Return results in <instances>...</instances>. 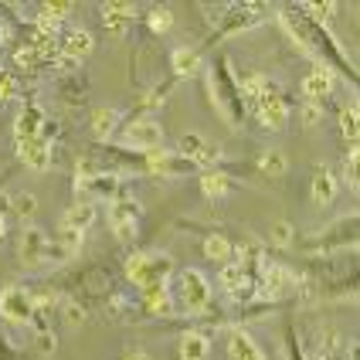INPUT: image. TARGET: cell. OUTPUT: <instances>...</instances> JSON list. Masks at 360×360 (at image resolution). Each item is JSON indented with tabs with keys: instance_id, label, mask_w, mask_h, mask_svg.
<instances>
[{
	"instance_id": "cell-3",
	"label": "cell",
	"mask_w": 360,
	"mask_h": 360,
	"mask_svg": "<svg viewBox=\"0 0 360 360\" xmlns=\"http://www.w3.org/2000/svg\"><path fill=\"white\" fill-rule=\"evenodd\" d=\"M177 296H180V306H184L187 313H204L207 302H211V285L204 279V272H198V269H184V272H180Z\"/></svg>"
},
{
	"instance_id": "cell-11",
	"label": "cell",
	"mask_w": 360,
	"mask_h": 360,
	"mask_svg": "<svg viewBox=\"0 0 360 360\" xmlns=\"http://www.w3.org/2000/svg\"><path fill=\"white\" fill-rule=\"evenodd\" d=\"M41 120H44V112H41V105H24L18 116V140H38L41 136Z\"/></svg>"
},
{
	"instance_id": "cell-5",
	"label": "cell",
	"mask_w": 360,
	"mask_h": 360,
	"mask_svg": "<svg viewBox=\"0 0 360 360\" xmlns=\"http://www.w3.org/2000/svg\"><path fill=\"white\" fill-rule=\"evenodd\" d=\"M31 313H34V300H31V292H24L18 285H11V289H4L0 292V316L11 323H27L31 320Z\"/></svg>"
},
{
	"instance_id": "cell-13",
	"label": "cell",
	"mask_w": 360,
	"mask_h": 360,
	"mask_svg": "<svg viewBox=\"0 0 360 360\" xmlns=\"http://www.w3.org/2000/svg\"><path fill=\"white\" fill-rule=\"evenodd\" d=\"M330 89H333V75L326 72V68H316V72H309L306 82H302V92H306V99L309 102H320L330 96Z\"/></svg>"
},
{
	"instance_id": "cell-28",
	"label": "cell",
	"mask_w": 360,
	"mask_h": 360,
	"mask_svg": "<svg viewBox=\"0 0 360 360\" xmlns=\"http://www.w3.org/2000/svg\"><path fill=\"white\" fill-rule=\"evenodd\" d=\"M272 241L285 248V245H292V224H285V221H276L272 224Z\"/></svg>"
},
{
	"instance_id": "cell-21",
	"label": "cell",
	"mask_w": 360,
	"mask_h": 360,
	"mask_svg": "<svg viewBox=\"0 0 360 360\" xmlns=\"http://www.w3.org/2000/svg\"><path fill=\"white\" fill-rule=\"evenodd\" d=\"M198 68H200L198 51H191V48H177V51H174V72H177V75H194Z\"/></svg>"
},
{
	"instance_id": "cell-17",
	"label": "cell",
	"mask_w": 360,
	"mask_h": 360,
	"mask_svg": "<svg viewBox=\"0 0 360 360\" xmlns=\"http://www.w3.org/2000/svg\"><path fill=\"white\" fill-rule=\"evenodd\" d=\"M211 340L204 333H184L180 337V360H207Z\"/></svg>"
},
{
	"instance_id": "cell-18",
	"label": "cell",
	"mask_w": 360,
	"mask_h": 360,
	"mask_svg": "<svg viewBox=\"0 0 360 360\" xmlns=\"http://www.w3.org/2000/svg\"><path fill=\"white\" fill-rule=\"evenodd\" d=\"M337 198V177L330 174V170H316V177H313V204H330V200Z\"/></svg>"
},
{
	"instance_id": "cell-27",
	"label": "cell",
	"mask_w": 360,
	"mask_h": 360,
	"mask_svg": "<svg viewBox=\"0 0 360 360\" xmlns=\"http://www.w3.org/2000/svg\"><path fill=\"white\" fill-rule=\"evenodd\" d=\"M170 24H174V14L167 11V7H157V11H150V27L163 34V31H170Z\"/></svg>"
},
{
	"instance_id": "cell-22",
	"label": "cell",
	"mask_w": 360,
	"mask_h": 360,
	"mask_svg": "<svg viewBox=\"0 0 360 360\" xmlns=\"http://www.w3.org/2000/svg\"><path fill=\"white\" fill-rule=\"evenodd\" d=\"M116 120H120L116 109H96V112H92V133H96V136H109V133L116 129Z\"/></svg>"
},
{
	"instance_id": "cell-10",
	"label": "cell",
	"mask_w": 360,
	"mask_h": 360,
	"mask_svg": "<svg viewBox=\"0 0 360 360\" xmlns=\"http://www.w3.org/2000/svg\"><path fill=\"white\" fill-rule=\"evenodd\" d=\"M143 302H146V309H150V313H157V316H170V313H174V302H170V289H167V282H153V285H146V289H143Z\"/></svg>"
},
{
	"instance_id": "cell-9",
	"label": "cell",
	"mask_w": 360,
	"mask_h": 360,
	"mask_svg": "<svg viewBox=\"0 0 360 360\" xmlns=\"http://www.w3.org/2000/svg\"><path fill=\"white\" fill-rule=\"evenodd\" d=\"M92 221H96V207H92L89 200H82V204H75V207H68V211H65V218H61V231L82 235Z\"/></svg>"
},
{
	"instance_id": "cell-1",
	"label": "cell",
	"mask_w": 360,
	"mask_h": 360,
	"mask_svg": "<svg viewBox=\"0 0 360 360\" xmlns=\"http://www.w3.org/2000/svg\"><path fill=\"white\" fill-rule=\"evenodd\" d=\"M245 92L255 99V109H259L262 126H269V129H282V126H285L289 109H285L282 96L269 85V82L265 79H245Z\"/></svg>"
},
{
	"instance_id": "cell-2",
	"label": "cell",
	"mask_w": 360,
	"mask_h": 360,
	"mask_svg": "<svg viewBox=\"0 0 360 360\" xmlns=\"http://www.w3.org/2000/svg\"><path fill=\"white\" fill-rule=\"evenodd\" d=\"M170 269H174V262L167 259V255H157V252H143V255H133V259L126 262V276L140 289L153 285V282H167Z\"/></svg>"
},
{
	"instance_id": "cell-4",
	"label": "cell",
	"mask_w": 360,
	"mask_h": 360,
	"mask_svg": "<svg viewBox=\"0 0 360 360\" xmlns=\"http://www.w3.org/2000/svg\"><path fill=\"white\" fill-rule=\"evenodd\" d=\"M65 255H72V252L65 245H51L44 238V231H38V228L24 231V238H20V259L24 262H55L65 259Z\"/></svg>"
},
{
	"instance_id": "cell-8",
	"label": "cell",
	"mask_w": 360,
	"mask_h": 360,
	"mask_svg": "<svg viewBox=\"0 0 360 360\" xmlns=\"http://www.w3.org/2000/svg\"><path fill=\"white\" fill-rule=\"evenodd\" d=\"M18 153H20V160L27 163L31 170H48L51 167V150H48V143L41 140H18Z\"/></svg>"
},
{
	"instance_id": "cell-32",
	"label": "cell",
	"mask_w": 360,
	"mask_h": 360,
	"mask_svg": "<svg viewBox=\"0 0 360 360\" xmlns=\"http://www.w3.org/2000/svg\"><path fill=\"white\" fill-rule=\"evenodd\" d=\"M65 320L72 323V326H75V323H82V320H85V313H82V306H75V302H68V306H65Z\"/></svg>"
},
{
	"instance_id": "cell-25",
	"label": "cell",
	"mask_w": 360,
	"mask_h": 360,
	"mask_svg": "<svg viewBox=\"0 0 360 360\" xmlns=\"http://www.w3.org/2000/svg\"><path fill=\"white\" fill-rule=\"evenodd\" d=\"M221 285H224L228 292H238L241 285H248L245 272H241V265H224V272H221Z\"/></svg>"
},
{
	"instance_id": "cell-24",
	"label": "cell",
	"mask_w": 360,
	"mask_h": 360,
	"mask_svg": "<svg viewBox=\"0 0 360 360\" xmlns=\"http://www.w3.org/2000/svg\"><path fill=\"white\" fill-rule=\"evenodd\" d=\"M204 255L214 262H228L231 259V241L221 238V235H211V238L204 241Z\"/></svg>"
},
{
	"instance_id": "cell-34",
	"label": "cell",
	"mask_w": 360,
	"mask_h": 360,
	"mask_svg": "<svg viewBox=\"0 0 360 360\" xmlns=\"http://www.w3.org/2000/svg\"><path fill=\"white\" fill-rule=\"evenodd\" d=\"M316 120H320V109H316V105H309V109H306V122L313 126Z\"/></svg>"
},
{
	"instance_id": "cell-7",
	"label": "cell",
	"mask_w": 360,
	"mask_h": 360,
	"mask_svg": "<svg viewBox=\"0 0 360 360\" xmlns=\"http://www.w3.org/2000/svg\"><path fill=\"white\" fill-rule=\"evenodd\" d=\"M126 143H129V146H136V150H150V153H153V146H160L163 143L160 122H153V120L133 122V126L126 129Z\"/></svg>"
},
{
	"instance_id": "cell-6",
	"label": "cell",
	"mask_w": 360,
	"mask_h": 360,
	"mask_svg": "<svg viewBox=\"0 0 360 360\" xmlns=\"http://www.w3.org/2000/svg\"><path fill=\"white\" fill-rule=\"evenodd\" d=\"M136 200H116L112 207H109V221H112V231L120 235L122 241H129L136 235Z\"/></svg>"
},
{
	"instance_id": "cell-30",
	"label": "cell",
	"mask_w": 360,
	"mask_h": 360,
	"mask_svg": "<svg viewBox=\"0 0 360 360\" xmlns=\"http://www.w3.org/2000/svg\"><path fill=\"white\" fill-rule=\"evenodd\" d=\"M18 96V79L0 72V99H14Z\"/></svg>"
},
{
	"instance_id": "cell-33",
	"label": "cell",
	"mask_w": 360,
	"mask_h": 360,
	"mask_svg": "<svg viewBox=\"0 0 360 360\" xmlns=\"http://www.w3.org/2000/svg\"><path fill=\"white\" fill-rule=\"evenodd\" d=\"M306 11H313L316 18H330L333 14V4H306Z\"/></svg>"
},
{
	"instance_id": "cell-36",
	"label": "cell",
	"mask_w": 360,
	"mask_h": 360,
	"mask_svg": "<svg viewBox=\"0 0 360 360\" xmlns=\"http://www.w3.org/2000/svg\"><path fill=\"white\" fill-rule=\"evenodd\" d=\"M0 238H4V218H0Z\"/></svg>"
},
{
	"instance_id": "cell-19",
	"label": "cell",
	"mask_w": 360,
	"mask_h": 360,
	"mask_svg": "<svg viewBox=\"0 0 360 360\" xmlns=\"http://www.w3.org/2000/svg\"><path fill=\"white\" fill-rule=\"evenodd\" d=\"M89 51H92V34H89V31H72L68 41H65V58L79 61V58H85Z\"/></svg>"
},
{
	"instance_id": "cell-23",
	"label": "cell",
	"mask_w": 360,
	"mask_h": 360,
	"mask_svg": "<svg viewBox=\"0 0 360 360\" xmlns=\"http://www.w3.org/2000/svg\"><path fill=\"white\" fill-rule=\"evenodd\" d=\"M285 167H289V163H285V157H282L279 150H269V153L259 160V170L265 174V177H282Z\"/></svg>"
},
{
	"instance_id": "cell-20",
	"label": "cell",
	"mask_w": 360,
	"mask_h": 360,
	"mask_svg": "<svg viewBox=\"0 0 360 360\" xmlns=\"http://www.w3.org/2000/svg\"><path fill=\"white\" fill-rule=\"evenodd\" d=\"M200 191H204V198L221 200L224 194H228V177L218 174V170H207V174L200 177Z\"/></svg>"
},
{
	"instance_id": "cell-15",
	"label": "cell",
	"mask_w": 360,
	"mask_h": 360,
	"mask_svg": "<svg viewBox=\"0 0 360 360\" xmlns=\"http://www.w3.org/2000/svg\"><path fill=\"white\" fill-rule=\"evenodd\" d=\"M228 357L231 360H265V354H262L259 343L252 340L248 333H231V340H228Z\"/></svg>"
},
{
	"instance_id": "cell-16",
	"label": "cell",
	"mask_w": 360,
	"mask_h": 360,
	"mask_svg": "<svg viewBox=\"0 0 360 360\" xmlns=\"http://www.w3.org/2000/svg\"><path fill=\"white\" fill-rule=\"evenodd\" d=\"M191 167H194V163L184 160V157H174V153H160V157L153 153V157H150V170H153V174H163V177H180V174L191 170Z\"/></svg>"
},
{
	"instance_id": "cell-12",
	"label": "cell",
	"mask_w": 360,
	"mask_h": 360,
	"mask_svg": "<svg viewBox=\"0 0 360 360\" xmlns=\"http://www.w3.org/2000/svg\"><path fill=\"white\" fill-rule=\"evenodd\" d=\"M265 289H269L272 296L292 292V289H296V276H292L285 265H265Z\"/></svg>"
},
{
	"instance_id": "cell-14",
	"label": "cell",
	"mask_w": 360,
	"mask_h": 360,
	"mask_svg": "<svg viewBox=\"0 0 360 360\" xmlns=\"http://www.w3.org/2000/svg\"><path fill=\"white\" fill-rule=\"evenodd\" d=\"M102 20H105V27L120 38L122 31H126V24L133 20V4H105V7H102Z\"/></svg>"
},
{
	"instance_id": "cell-29",
	"label": "cell",
	"mask_w": 360,
	"mask_h": 360,
	"mask_svg": "<svg viewBox=\"0 0 360 360\" xmlns=\"http://www.w3.org/2000/svg\"><path fill=\"white\" fill-rule=\"evenodd\" d=\"M14 207H18L20 218H34V211H38V200L31 198V194H18V198H14Z\"/></svg>"
},
{
	"instance_id": "cell-26",
	"label": "cell",
	"mask_w": 360,
	"mask_h": 360,
	"mask_svg": "<svg viewBox=\"0 0 360 360\" xmlns=\"http://www.w3.org/2000/svg\"><path fill=\"white\" fill-rule=\"evenodd\" d=\"M340 126H343V136L354 143L357 140V105H347L340 112Z\"/></svg>"
},
{
	"instance_id": "cell-31",
	"label": "cell",
	"mask_w": 360,
	"mask_h": 360,
	"mask_svg": "<svg viewBox=\"0 0 360 360\" xmlns=\"http://www.w3.org/2000/svg\"><path fill=\"white\" fill-rule=\"evenodd\" d=\"M55 347H58V343H55V333H38V350L44 354V357L55 354Z\"/></svg>"
},
{
	"instance_id": "cell-35",
	"label": "cell",
	"mask_w": 360,
	"mask_h": 360,
	"mask_svg": "<svg viewBox=\"0 0 360 360\" xmlns=\"http://www.w3.org/2000/svg\"><path fill=\"white\" fill-rule=\"evenodd\" d=\"M126 360H146V354H143V350H133V354H129Z\"/></svg>"
}]
</instances>
